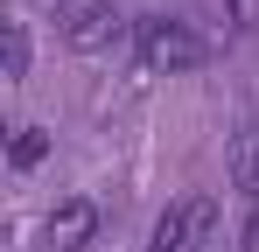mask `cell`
Wrapping results in <instances>:
<instances>
[{
  "label": "cell",
  "mask_w": 259,
  "mask_h": 252,
  "mask_svg": "<svg viewBox=\"0 0 259 252\" xmlns=\"http://www.w3.org/2000/svg\"><path fill=\"white\" fill-rule=\"evenodd\" d=\"M133 42H140V63L147 70H196L210 49H203V35L189 28V21H168V14H154V21H140L133 28Z\"/></svg>",
  "instance_id": "1"
},
{
  "label": "cell",
  "mask_w": 259,
  "mask_h": 252,
  "mask_svg": "<svg viewBox=\"0 0 259 252\" xmlns=\"http://www.w3.org/2000/svg\"><path fill=\"white\" fill-rule=\"evenodd\" d=\"M119 35V14H112V0H77V7H70V14H63V42H70V49H105V42Z\"/></svg>",
  "instance_id": "2"
},
{
  "label": "cell",
  "mask_w": 259,
  "mask_h": 252,
  "mask_svg": "<svg viewBox=\"0 0 259 252\" xmlns=\"http://www.w3.org/2000/svg\"><path fill=\"white\" fill-rule=\"evenodd\" d=\"M98 238V203L91 196H70V203L49 210V252H84Z\"/></svg>",
  "instance_id": "3"
},
{
  "label": "cell",
  "mask_w": 259,
  "mask_h": 252,
  "mask_svg": "<svg viewBox=\"0 0 259 252\" xmlns=\"http://www.w3.org/2000/svg\"><path fill=\"white\" fill-rule=\"evenodd\" d=\"M231 182H238L245 196H259V119L238 126V140H231Z\"/></svg>",
  "instance_id": "4"
},
{
  "label": "cell",
  "mask_w": 259,
  "mask_h": 252,
  "mask_svg": "<svg viewBox=\"0 0 259 252\" xmlns=\"http://www.w3.org/2000/svg\"><path fill=\"white\" fill-rule=\"evenodd\" d=\"M42 154H49V133H42V126H14V140H7V161H14V168H35Z\"/></svg>",
  "instance_id": "5"
},
{
  "label": "cell",
  "mask_w": 259,
  "mask_h": 252,
  "mask_svg": "<svg viewBox=\"0 0 259 252\" xmlns=\"http://www.w3.org/2000/svg\"><path fill=\"white\" fill-rule=\"evenodd\" d=\"M189 245V203L161 210V224H154V252H182Z\"/></svg>",
  "instance_id": "6"
},
{
  "label": "cell",
  "mask_w": 259,
  "mask_h": 252,
  "mask_svg": "<svg viewBox=\"0 0 259 252\" xmlns=\"http://www.w3.org/2000/svg\"><path fill=\"white\" fill-rule=\"evenodd\" d=\"M7 77H28V28L7 21Z\"/></svg>",
  "instance_id": "7"
},
{
  "label": "cell",
  "mask_w": 259,
  "mask_h": 252,
  "mask_svg": "<svg viewBox=\"0 0 259 252\" xmlns=\"http://www.w3.org/2000/svg\"><path fill=\"white\" fill-rule=\"evenodd\" d=\"M210 224H217V210L203 203V196H196V203H189V238H203V231H210Z\"/></svg>",
  "instance_id": "8"
},
{
  "label": "cell",
  "mask_w": 259,
  "mask_h": 252,
  "mask_svg": "<svg viewBox=\"0 0 259 252\" xmlns=\"http://www.w3.org/2000/svg\"><path fill=\"white\" fill-rule=\"evenodd\" d=\"M238 252H259V210L245 217V231H238Z\"/></svg>",
  "instance_id": "9"
},
{
  "label": "cell",
  "mask_w": 259,
  "mask_h": 252,
  "mask_svg": "<svg viewBox=\"0 0 259 252\" xmlns=\"http://www.w3.org/2000/svg\"><path fill=\"white\" fill-rule=\"evenodd\" d=\"M231 14H238V28H252V0H231Z\"/></svg>",
  "instance_id": "10"
}]
</instances>
